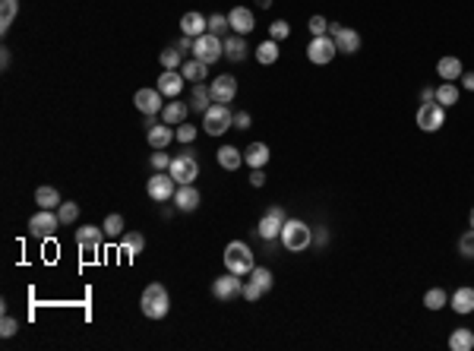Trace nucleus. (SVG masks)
<instances>
[{"label": "nucleus", "instance_id": "14", "mask_svg": "<svg viewBox=\"0 0 474 351\" xmlns=\"http://www.w3.org/2000/svg\"><path fill=\"white\" fill-rule=\"evenodd\" d=\"M240 288H244V282H240V276H234V272H225V276H219L212 282V294L219 298V301L240 298Z\"/></svg>", "mask_w": 474, "mask_h": 351}, {"label": "nucleus", "instance_id": "10", "mask_svg": "<svg viewBox=\"0 0 474 351\" xmlns=\"http://www.w3.org/2000/svg\"><path fill=\"white\" fill-rule=\"evenodd\" d=\"M174 190H177V180L171 178V171H155L146 184V193L152 196L155 203H168L174 196Z\"/></svg>", "mask_w": 474, "mask_h": 351}, {"label": "nucleus", "instance_id": "11", "mask_svg": "<svg viewBox=\"0 0 474 351\" xmlns=\"http://www.w3.org/2000/svg\"><path fill=\"white\" fill-rule=\"evenodd\" d=\"M171 178L177 180V184H193V180L199 178V162L197 156H190V152H180L177 158H171Z\"/></svg>", "mask_w": 474, "mask_h": 351}, {"label": "nucleus", "instance_id": "43", "mask_svg": "<svg viewBox=\"0 0 474 351\" xmlns=\"http://www.w3.org/2000/svg\"><path fill=\"white\" fill-rule=\"evenodd\" d=\"M458 254H462V256H468V260H471V256H474V228H468L465 234L458 237Z\"/></svg>", "mask_w": 474, "mask_h": 351}, {"label": "nucleus", "instance_id": "24", "mask_svg": "<svg viewBox=\"0 0 474 351\" xmlns=\"http://www.w3.org/2000/svg\"><path fill=\"white\" fill-rule=\"evenodd\" d=\"M215 158H219V165L225 171H240V165H244V152L237 146H221Z\"/></svg>", "mask_w": 474, "mask_h": 351}, {"label": "nucleus", "instance_id": "18", "mask_svg": "<svg viewBox=\"0 0 474 351\" xmlns=\"http://www.w3.org/2000/svg\"><path fill=\"white\" fill-rule=\"evenodd\" d=\"M174 206H177L180 213L199 209V190L193 184H177V190H174Z\"/></svg>", "mask_w": 474, "mask_h": 351}, {"label": "nucleus", "instance_id": "34", "mask_svg": "<svg viewBox=\"0 0 474 351\" xmlns=\"http://www.w3.org/2000/svg\"><path fill=\"white\" fill-rule=\"evenodd\" d=\"M436 101H440L442 108H452L458 101V86L456 82H440L436 86Z\"/></svg>", "mask_w": 474, "mask_h": 351}, {"label": "nucleus", "instance_id": "30", "mask_svg": "<svg viewBox=\"0 0 474 351\" xmlns=\"http://www.w3.org/2000/svg\"><path fill=\"white\" fill-rule=\"evenodd\" d=\"M209 105H212V92H209V86H203V82H193L190 108H197L199 114H205V111H209Z\"/></svg>", "mask_w": 474, "mask_h": 351}, {"label": "nucleus", "instance_id": "23", "mask_svg": "<svg viewBox=\"0 0 474 351\" xmlns=\"http://www.w3.org/2000/svg\"><path fill=\"white\" fill-rule=\"evenodd\" d=\"M146 139H149V146L152 149H168L171 146V139H174L171 123H155V127L146 133Z\"/></svg>", "mask_w": 474, "mask_h": 351}, {"label": "nucleus", "instance_id": "52", "mask_svg": "<svg viewBox=\"0 0 474 351\" xmlns=\"http://www.w3.org/2000/svg\"><path fill=\"white\" fill-rule=\"evenodd\" d=\"M462 89L474 92V73H462Z\"/></svg>", "mask_w": 474, "mask_h": 351}, {"label": "nucleus", "instance_id": "53", "mask_svg": "<svg viewBox=\"0 0 474 351\" xmlns=\"http://www.w3.org/2000/svg\"><path fill=\"white\" fill-rule=\"evenodd\" d=\"M313 241H316V244L323 247V244H326V241H329V231H326V228H319L316 234H313Z\"/></svg>", "mask_w": 474, "mask_h": 351}, {"label": "nucleus", "instance_id": "7", "mask_svg": "<svg viewBox=\"0 0 474 351\" xmlns=\"http://www.w3.org/2000/svg\"><path fill=\"white\" fill-rule=\"evenodd\" d=\"M285 209L282 206H269L266 209V215L260 219V225H256V234L262 237V241H269V244H275V237H282V225H285Z\"/></svg>", "mask_w": 474, "mask_h": 351}, {"label": "nucleus", "instance_id": "31", "mask_svg": "<svg viewBox=\"0 0 474 351\" xmlns=\"http://www.w3.org/2000/svg\"><path fill=\"white\" fill-rule=\"evenodd\" d=\"M180 73H184V80L190 82H203L205 76H209V64H203V60H184V66H180Z\"/></svg>", "mask_w": 474, "mask_h": 351}, {"label": "nucleus", "instance_id": "40", "mask_svg": "<svg viewBox=\"0 0 474 351\" xmlns=\"http://www.w3.org/2000/svg\"><path fill=\"white\" fill-rule=\"evenodd\" d=\"M58 215H60V225H73V221L79 219V206L76 203H60Z\"/></svg>", "mask_w": 474, "mask_h": 351}, {"label": "nucleus", "instance_id": "41", "mask_svg": "<svg viewBox=\"0 0 474 351\" xmlns=\"http://www.w3.org/2000/svg\"><path fill=\"white\" fill-rule=\"evenodd\" d=\"M149 165H152V171H168V168H171V156H168L164 149H155L152 158H149Z\"/></svg>", "mask_w": 474, "mask_h": 351}, {"label": "nucleus", "instance_id": "51", "mask_svg": "<svg viewBox=\"0 0 474 351\" xmlns=\"http://www.w3.org/2000/svg\"><path fill=\"white\" fill-rule=\"evenodd\" d=\"M177 51H193V38H190V35H180V38H177Z\"/></svg>", "mask_w": 474, "mask_h": 351}, {"label": "nucleus", "instance_id": "55", "mask_svg": "<svg viewBox=\"0 0 474 351\" xmlns=\"http://www.w3.org/2000/svg\"><path fill=\"white\" fill-rule=\"evenodd\" d=\"M0 64H3V70H7V66H10V51H7V48L0 51Z\"/></svg>", "mask_w": 474, "mask_h": 351}, {"label": "nucleus", "instance_id": "45", "mask_svg": "<svg viewBox=\"0 0 474 351\" xmlns=\"http://www.w3.org/2000/svg\"><path fill=\"white\" fill-rule=\"evenodd\" d=\"M262 294H266V291H262V288L256 285L253 278H247V282H244V288H240V298H247V301H260Z\"/></svg>", "mask_w": 474, "mask_h": 351}, {"label": "nucleus", "instance_id": "17", "mask_svg": "<svg viewBox=\"0 0 474 351\" xmlns=\"http://www.w3.org/2000/svg\"><path fill=\"white\" fill-rule=\"evenodd\" d=\"M155 89L162 92L164 98H177L180 92H184V73H180V70H164V73L158 76Z\"/></svg>", "mask_w": 474, "mask_h": 351}, {"label": "nucleus", "instance_id": "44", "mask_svg": "<svg viewBox=\"0 0 474 351\" xmlns=\"http://www.w3.org/2000/svg\"><path fill=\"white\" fill-rule=\"evenodd\" d=\"M288 35H291V25H288L285 19H275V23L269 25V38L272 41H285Z\"/></svg>", "mask_w": 474, "mask_h": 351}, {"label": "nucleus", "instance_id": "27", "mask_svg": "<svg viewBox=\"0 0 474 351\" xmlns=\"http://www.w3.org/2000/svg\"><path fill=\"white\" fill-rule=\"evenodd\" d=\"M247 35H231V38H225V58L231 60V64H240V60L247 58Z\"/></svg>", "mask_w": 474, "mask_h": 351}, {"label": "nucleus", "instance_id": "3", "mask_svg": "<svg viewBox=\"0 0 474 351\" xmlns=\"http://www.w3.org/2000/svg\"><path fill=\"white\" fill-rule=\"evenodd\" d=\"M253 250L244 244V241H231L225 247V269L234 272V276H250L253 272Z\"/></svg>", "mask_w": 474, "mask_h": 351}, {"label": "nucleus", "instance_id": "25", "mask_svg": "<svg viewBox=\"0 0 474 351\" xmlns=\"http://www.w3.org/2000/svg\"><path fill=\"white\" fill-rule=\"evenodd\" d=\"M187 114H190V105H184V101H177V98H171V101H168V105L162 108V121L164 123H184L187 121Z\"/></svg>", "mask_w": 474, "mask_h": 351}, {"label": "nucleus", "instance_id": "22", "mask_svg": "<svg viewBox=\"0 0 474 351\" xmlns=\"http://www.w3.org/2000/svg\"><path fill=\"white\" fill-rule=\"evenodd\" d=\"M449 307L456 313H474V288H468V285H462V288H456L452 291V298H449Z\"/></svg>", "mask_w": 474, "mask_h": 351}, {"label": "nucleus", "instance_id": "13", "mask_svg": "<svg viewBox=\"0 0 474 351\" xmlns=\"http://www.w3.org/2000/svg\"><path fill=\"white\" fill-rule=\"evenodd\" d=\"M101 237H105V228H95V225L76 228V247H79L86 256H92L101 250Z\"/></svg>", "mask_w": 474, "mask_h": 351}, {"label": "nucleus", "instance_id": "29", "mask_svg": "<svg viewBox=\"0 0 474 351\" xmlns=\"http://www.w3.org/2000/svg\"><path fill=\"white\" fill-rule=\"evenodd\" d=\"M449 348H452V351H471V348H474V329H468V326L452 329Z\"/></svg>", "mask_w": 474, "mask_h": 351}, {"label": "nucleus", "instance_id": "2", "mask_svg": "<svg viewBox=\"0 0 474 351\" xmlns=\"http://www.w3.org/2000/svg\"><path fill=\"white\" fill-rule=\"evenodd\" d=\"M139 307H142V313H146L149 319H164V317H168V311H171L168 288L158 285V282L146 285V291H142V298H139Z\"/></svg>", "mask_w": 474, "mask_h": 351}, {"label": "nucleus", "instance_id": "21", "mask_svg": "<svg viewBox=\"0 0 474 351\" xmlns=\"http://www.w3.org/2000/svg\"><path fill=\"white\" fill-rule=\"evenodd\" d=\"M269 158H272V152H269V146H266V143H250V146L244 149L247 168H266V165H269Z\"/></svg>", "mask_w": 474, "mask_h": 351}, {"label": "nucleus", "instance_id": "20", "mask_svg": "<svg viewBox=\"0 0 474 351\" xmlns=\"http://www.w3.org/2000/svg\"><path fill=\"white\" fill-rule=\"evenodd\" d=\"M209 32V19L203 13H184L180 16V35H190V38H199V35Z\"/></svg>", "mask_w": 474, "mask_h": 351}, {"label": "nucleus", "instance_id": "47", "mask_svg": "<svg viewBox=\"0 0 474 351\" xmlns=\"http://www.w3.org/2000/svg\"><path fill=\"white\" fill-rule=\"evenodd\" d=\"M16 329H19V323L13 317H3V319H0V335H3V339H13V335H16Z\"/></svg>", "mask_w": 474, "mask_h": 351}, {"label": "nucleus", "instance_id": "38", "mask_svg": "<svg viewBox=\"0 0 474 351\" xmlns=\"http://www.w3.org/2000/svg\"><path fill=\"white\" fill-rule=\"evenodd\" d=\"M180 54H184V51H177V48H164L162 51V66L164 70H180V66H184V58H180Z\"/></svg>", "mask_w": 474, "mask_h": 351}, {"label": "nucleus", "instance_id": "15", "mask_svg": "<svg viewBox=\"0 0 474 351\" xmlns=\"http://www.w3.org/2000/svg\"><path fill=\"white\" fill-rule=\"evenodd\" d=\"M209 92H212V101L228 105V101H234V95H237V80L231 73H221L209 82Z\"/></svg>", "mask_w": 474, "mask_h": 351}, {"label": "nucleus", "instance_id": "35", "mask_svg": "<svg viewBox=\"0 0 474 351\" xmlns=\"http://www.w3.org/2000/svg\"><path fill=\"white\" fill-rule=\"evenodd\" d=\"M19 13V0H0V29L7 32Z\"/></svg>", "mask_w": 474, "mask_h": 351}, {"label": "nucleus", "instance_id": "19", "mask_svg": "<svg viewBox=\"0 0 474 351\" xmlns=\"http://www.w3.org/2000/svg\"><path fill=\"white\" fill-rule=\"evenodd\" d=\"M228 25L234 29V35H250L256 29V19H253V13L247 7H234L228 13Z\"/></svg>", "mask_w": 474, "mask_h": 351}, {"label": "nucleus", "instance_id": "57", "mask_svg": "<svg viewBox=\"0 0 474 351\" xmlns=\"http://www.w3.org/2000/svg\"><path fill=\"white\" fill-rule=\"evenodd\" d=\"M468 225H471V228H474V209H471V215H468Z\"/></svg>", "mask_w": 474, "mask_h": 351}, {"label": "nucleus", "instance_id": "42", "mask_svg": "<svg viewBox=\"0 0 474 351\" xmlns=\"http://www.w3.org/2000/svg\"><path fill=\"white\" fill-rule=\"evenodd\" d=\"M174 139H177V143H184V146H190V143L197 139V127H190L187 121L177 123V130H174Z\"/></svg>", "mask_w": 474, "mask_h": 351}, {"label": "nucleus", "instance_id": "50", "mask_svg": "<svg viewBox=\"0 0 474 351\" xmlns=\"http://www.w3.org/2000/svg\"><path fill=\"white\" fill-rule=\"evenodd\" d=\"M250 184H253V187H266V174H262V168H253V174H250Z\"/></svg>", "mask_w": 474, "mask_h": 351}, {"label": "nucleus", "instance_id": "48", "mask_svg": "<svg viewBox=\"0 0 474 351\" xmlns=\"http://www.w3.org/2000/svg\"><path fill=\"white\" fill-rule=\"evenodd\" d=\"M310 32H313V38H316V35H326L329 32L326 16H310Z\"/></svg>", "mask_w": 474, "mask_h": 351}, {"label": "nucleus", "instance_id": "8", "mask_svg": "<svg viewBox=\"0 0 474 351\" xmlns=\"http://www.w3.org/2000/svg\"><path fill=\"white\" fill-rule=\"evenodd\" d=\"M336 54H338V48H336V38H332V35H316V38L307 45V58H310V64H316V66L332 64Z\"/></svg>", "mask_w": 474, "mask_h": 351}, {"label": "nucleus", "instance_id": "28", "mask_svg": "<svg viewBox=\"0 0 474 351\" xmlns=\"http://www.w3.org/2000/svg\"><path fill=\"white\" fill-rule=\"evenodd\" d=\"M121 250L127 256H139L142 250H146V237L139 234V231H123L121 237Z\"/></svg>", "mask_w": 474, "mask_h": 351}, {"label": "nucleus", "instance_id": "56", "mask_svg": "<svg viewBox=\"0 0 474 351\" xmlns=\"http://www.w3.org/2000/svg\"><path fill=\"white\" fill-rule=\"evenodd\" d=\"M256 3H260V7H272V0H256Z\"/></svg>", "mask_w": 474, "mask_h": 351}, {"label": "nucleus", "instance_id": "33", "mask_svg": "<svg viewBox=\"0 0 474 351\" xmlns=\"http://www.w3.org/2000/svg\"><path fill=\"white\" fill-rule=\"evenodd\" d=\"M278 54H282V51H278V41H262L260 48H256V60H260L262 66H272L278 60Z\"/></svg>", "mask_w": 474, "mask_h": 351}, {"label": "nucleus", "instance_id": "16", "mask_svg": "<svg viewBox=\"0 0 474 351\" xmlns=\"http://www.w3.org/2000/svg\"><path fill=\"white\" fill-rule=\"evenodd\" d=\"M329 32H332V38H336L338 54H358L360 51V35L354 32V29H348V25H332Z\"/></svg>", "mask_w": 474, "mask_h": 351}, {"label": "nucleus", "instance_id": "49", "mask_svg": "<svg viewBox=\"0 0 474 351\" xmlns=\"http://www.w3.org/2000/svg\"><path fill=\"white\" fill-rule=\"evenodd\" d=\"M250 123H253V121H250L247 111H237V114H234V127H237V130H250Z\"/></svg>", "mask_w": 474, "mask_h": 351}, {"label": "nucleus", "instance_id": "6", "mask_svg": "<svg viewBox=\"0 0 474 351\" xmlns=\"http://www.w3.org/2000/svg\"><path fill=\"white\" fill-rule=\"evenodd\" d=\"M58 228H64V225H60V215H54V209H38V213L29 219V231H32V237H38V241L54 237Z\"/></svg>", "mask_w": 474, "mask_h": 351}, {"label": "nucleus", "instance_id": "36", "mask_svg": "<svg viewBox=\"0 0 474 351\" xmlns=\"http://www.w3.org/2000/svg\"><path fill=\"white\" fill-rule=\"evenodd\" d=\"M449 304V294L442 291V288H430V291L424 294V307L427 311H442Z\"/></svg>", "mask_w": 474, "mask_h": 351}, {"label": "nucleus", "instance_id": "12", "mask_svg": "<svg viewBox=\"0 0 474 351\" xmlns=\"http://www.w3.org/2000/svg\"><path fill=\"white\" fill-rule=\"evenodd\" d=\"M133 105L142 111V114H149V117H155V114H162V108H164V95L158 89H139L136 95H133Z\"/></svg>", "mask_w": 474, "mask_h": 351}, {"label": "nucleus", "instance_id": "39", "mask_svg": "<svg viewBox=\"0 0 474 351\" xmlns=\"http://www.w3.org/2000/svg\"><path fill=\"white\" fill-rule=\"evenodd\" d=\"M101 228H105V237H117V241H121V237H123V219L117 213H111Z\"/></svg>", "mask_w": 474, "mask_h": 351}, {"label": "nucleus", "instance_id": "1", "mask_svg": "<svg viewBox=\"0 0 474 351\" xmlns=\"http://www.w3.org/2000/svg\"><path fill=\"white\" fill-rule=\"evenodd\" d=\"M282 244L291 254H303L313 244V228L301 219H285V225H282Z\"/></svg>", "mask_w": 474, "mask_h": 351}, {"label": "nucleus", "instance_id": "46", "mask_svg": "<svg viewBox=\"0 0 474 351\" xmlns=\"http://www.w3.org/2000/svg\"><path fill=\"white\" fill-rule=\"evenodd\" d=\"M225 29H231V25H228V16H221V13L209 16V32H212V35H221Z\"/></svg>", "mask_w": 474, "mask_h": 351}, {"label": "nucleus", "instance_id": "5", "mask_svg": "<svg viewBox=\"0 0 474 351\" xmlns=\"http://www.w3.org/2000/svg\"><path fill=\"white\" fill-rule=\"evenodd\" d=\"M221 54H225V41H221V35L205 32V35H199V38H193V58L197 60H203V64H215V60H221Z\"/></svg>", "mask_w": 474, "mask_h": 351}, {"label": "nucleus", "instance_id": "4", "mask_svg": "<svg viewBox=\"0 0 474 351\" xmlns=\"http://www.w3.org/2000/svg\"><path fill=\"white\" fill-rule=\"evenodd\" d=\"M234 127V111L228 105H221V101H212L209 111L203 114V130L209 136H221V133H228Z\"/></svg>", "mask_w": 474, "mask_h": 351}, {"label": "nucleus", "instance_id": "54", "mask_svg": "<svg viewBox=\"0 0 474 351\" xmlns=\"http://www.w3.org/2000/svg\"><path fill=\"white\" fill-rule=\"evenodd\" d=\"M421 101H436V89H424L421 92Z\"/></svg>", "mask_w": 474, "mask_h": 351}, {"label": "nucleus", "instance_id": "9", "mask_svg": "<svg viewBox=\"0 0 474 351\" xmlns=\"http://www.w3.org/2000/svg\"><path fill=\"white\" fill-rule=\"evenodd\" d=\"M442 123H446V108L440 101H424L417 108V127L424 133H436Z\"/></svg>", "mask_w": 474, "mask_h": 351}, {"label": "nucleus", "instance_id": "32", "mask_svg": "<svg viewBox=\"0 0 474 351\" xmlns=\"http://www.w3.org/2000/svg\"><path fill=\"white\" fill-rule=\"evenodd\" d=\"M35 203H38V209H58L64 199H60V193L54 187H38L35 190Z\"/></svg>", "mask_w": 474, "mask_h": 351}, {"label": "nucleus", "instance_id": "37", "mask_svg": "<svg viewBox=\"0 0 474 351\" xmlns=\"http://www.w3.org/2000/svg\"><path fill=\"white\" fill-rule=\"evenodd\" d=\"M247 278H253L262 291H272V285H275V278H272V272L266 269V266H253V272H250Z\"/></svg>", "mask_w": 474, "mask_h": 351}, {"label": "nucleus", "instance_id": "26", "mask_svg": "<svg viewBox=\"0 0 474 351\" xmlns=\"http://www.w3.org/2000/svg\"><path fill=\"white\" fill-rule=\"evenodd\" d=\"M462 60L458 58H440V64H436V76H442V82H456L462 80Z\"/></svg>", "mask_w": 474, "mask_h": 351}]
</instances>
